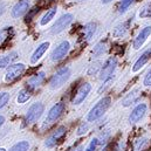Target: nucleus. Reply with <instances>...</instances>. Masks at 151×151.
Returning a JSON list of instances; mask_svg holds the SVG:
<instances>
[{
    "mask_svg": "<svg viewBox=\"0 0 151 151\" xmlns=\"http://www.w3.org/2000/svg\"><path fill=\"white\" fill-rule=\"evenodd\" d=\"M110 103H111L110 97H103V99H101L90 109V111L88 113V115H87V121L88 122H95L99 118H101L103 116V114L106 113L108 110V108L110 107Z\"/></svg>",
    "mask_w": 151,
    "mask_h": 151,
    "instance_id": "nucleus-1",
    "label": "nucleus"
},
{
    "mask_svg": "<svg viewBox=\"0 0 151 151\" xmlns=\"http://www.w3.org/2000/svg\"><path fill=\"white\" fill-rule=\"evenodd\" d=\"M69 77H70V69L68 67H63L52 76L49 86L52 89H59L69 80Z\"/></svg>",
    "mask_w": 151,
    "mask_h": 151,
    "instance_id": "nucleus-2",
    "label": "nucleus"
},
{
    "mask_svg": "<svg viewBox=\"0 0 151 151\" xmlns=\"http://www.w3.org/2000/svg\"><path fill=\"white\" fill-rule=\"evenodd\" d=\"M26 67L24 63H13L9 65V67L7 68L6 75H5V82H13L15 78H18L19 76L22 75V73L25 72Z\"/></svg>",
    "mask_w": 151,
    "mask_h": 151,
    "instance_id": "nucleus-3",
    "label": "nucleus"
},
{
    "mask_svg": "<svg viewBox=\"0 0 151 151\" xmlns=\"http://www.w3.org/2000/svg\"><path fill=\"white\" fill-rule=\"evenodd\" d=\"M72 21H73V14H70V13L63 14V15L60 17V18L56 20V22L53 25V27H52V33H53V34H59V33H61L62 31H65V29L72 24Z\"/></svg>",
    "mask_w": 151,
    "mask_h": 151,
    "instance_id": "nucleus-4",
    "label": "nucleus"
},
{
    "mask_svg": "<svg viewBox=\"0 0 151 151\" xmlns=\"http://www.w3.org/2000/svg\"><path fill=\"white\" fill-rule=\"evenodd\" d=\"M116 67H117V59H116L115 56H110V58L104 62V65H103L102 68H101V73H100L101 76H100V78H101L102 81H104V80L111 77L113 73L115 72V69H116Z\"/></svg>",
    "mask_w": 151,
    "mask_h": 151,
    "instance_id": "nucleus-5",
    "label": "nucleus"
},
{
    "mask_svg": "<svg viewBox=\"0 0 151 151\" xmlns=\"http://www.w3.org/2000/svg\"><path fill=\"white\" fill-rule=\"evenodd\" d=\"M45 110V107L42 103L40 102H37L34 104H32L27 111V115H26V121L28 123H35L39 118L41 117V115Z\"/></svg>",
    "mask_w": 151,
    "mask_h": 151,
    "instance_id": "nucleus-6",
    "label": "nucleus"
},
{
    "mask_svg": "<svg viewBox=\"0 0 151 151\" xmlns=\"http://www.w3.org/2000/svg\"><path fill=\"white\" fill-rule=\"evenodd\" d=\"M69 49H70V43L69 41H62L56 48H54V50L52 52V60L53 61H60L62 60L63 58L67 56V54L69 53Z\"/></svg>",
    "mask_w": 151,
    "mask_h": 151,
    "instance_id": "nucleus-7",
    "label": "nucleus"
},
{
    "mask_svg": "<svg viewBox=\"0 0 151 151\" xmlns=\"http://www.w3.org/2000/svg\"><path fill=\"white\" fill-rule=\"evenodd\" d=\"M65 108H66V106H65V103H62V102L56 103L55 106H53V108L49 110V113H48V115H47L45 122L48 123V124H52V123L56 122V121L61 117V115L63 114Z\"/></svg>",
    "mask_w": 151,
    "mask_h": 151,
    "instance_id": "nucleus-8",
    "label": "nucleus"
},
{
    "mask_svg": "<svg viewBox=\"0 0 151 151\" xmlns=\"http://www.w3.org/2000/svg\"><path fill=\"white\" fill-rule=\"evenodd\" d=\"M91 90V84L90 83H83L76 91V94L73 97V103L74 104H81L88 96V94Z\"/></svg>",
    "mask_w": 151,
    "mask_h": 151,
    "instance_id": "nucleus-9",
    "label": "nucleus"
},
{
    "mask_svg": "<svg viewBox=\"0 0 151 151\" xmlns=\"http://www.w3.org/2000/svg\"><path fill=\"white\" fill-rule=\"evenodd\" d=\"M151 35V26H145L143 29H141V32L138 33V35L135 38L134 40V42H132V47H134V49H139L143 45H144V42L148 40V38Z\"/></svg>",
    "mask_w": 151,
    "mask_h": 151,
    "instance_id": "nucleus-10",
    "label": "nucleus"
},
{
    "mask_svg": "<svg viewBox=\"0 0 151 151\" xmlns=\"http://www.w3.org/2000/svg\"><path fill=\"white\" fill-rule=\"evenodd\" d=\"M65 135H66V128H65V127H59V128L46 139L45 145H46L47 148H53V147H55L56 143H58Z\"/></svg>",
    "mask_w": 151,
    "mask_h": 151,
    "instance_id": "nucleus-11",
    "label": "nucleus"
},
{
    "mask_svg": "<svg viewBox=\"0 0 151 151\" xmlns=\"http://www.w3.org/2000/svg\"><path fill=\"white\" fill-rule=\"evenodd\" d=\"M147 109H148V106L145 103H139L138 106H136L129 116V122L130 123H137L138 121H141L147 113Z\"/></svg>",
    "mask_w": 151,
    "mask_h": 151,
    "instance_id": "nucleus-12",
    "label": "nucleus"
},
{
    "mask_svg": "<svg viewBox=\"0 0 151 151\" xmlns=\"http://www.w3.org/2000/svg\"><path fill=\"white\" fill-rule=\"evenodd\" d=\"M28 8H29V1L28 0H20L12 8V17L13 18H20L28 11Z\"/></svg>",
    "mask_w": 151,
    "mask_h": 151,
    "instance_id": "nucleus-13",
    "label": "nucleus"
},
{
    "mask_svg": "<svg viewBox=\"0 0 151 151\" xmlns=\"http://www.w3.org/2000/svg\"><path fill=\"white\" fill-rule=\"evenodd\" d=\"M151 59V48H148L147 50H144L142 53V55L137 59V61L134 63V67H132V72H138L139 69H142Z\"/></svg>",
    "mask_w": 151,
    "mask_h": 151,
    "instance_id": "nucleus-14",
    "label": "nucleus"
},
{
    "mask_svg": "<svg viewBox=\"0 0 151 151\" xmlns=\"http://www.w3.org/2000/svg\"><path fill=\"white\" fill-rule=\"evenodd\" d=\"M45 78H46V74L43 72H40V73L35 74L34 76H32L31 78H28L27 82H26V84H27L28 89H32L33 90V89H37L38 87H40L42 84V82L45 81Z\"/></svg>",
    "mask_w": 151,
    "mask_h": 151,
    "instance_id": "nucleus-15",
    "label": "nucleus"
},
{
    "mask_svg": "<svg viewBox=\"0 0 151 151\" xmlns=\"http://www.w3.org/2000/svg\"><path fill=\"white\" fill-rule=\"evenodd\" d=\"M49 42L48 41H46V42H42L41 45H39L38 48L34 50V53L32 54V58H31V62L32 63H37L39 60L43 56V54L47 52V49H48V47H49Z\"/></svg>",
    "mask_w": 151,
    "mask_h": 151,
    "instance_id": "nucleus-16",
    "label": "nucleus"
},
{
    "mask_svg": "<svg viewBox=\"0 0 151 151\" xmlns=\"http://www.w3.org/2000/svg\"><path fill=\"white\" fill-rule=\"evenodd\" d=\"M139 96H141V89H134V90H131V91L123 99L122 106H123V107H129V106H131L132 103H135V102L138 101Z\"/></svg>",
    "mask_w": 151,
    "mask_h": 151,
    "instance_id": "nucleus-17",
    "label": "nucleus"
},
{
    "mask_svg": "<svg viewBox=\"0 0 151 151\" xmlns=\"http://www.w3.org/2000/svg\"><path fill=\"white\" fill-rule=\"evenodd\" d=\"M18 58V54L17 52H12L7 55H4V56H0V69L1 68H6L8 67L9 65H12V62Z\"/></svg>",
    "mask_w": 151,
    "mask_h": 151,
    "instance_id": "nucleus-18",
    "label": "nucleus"
},
{
    "mask_svg": "<svg viewBox=\"0 0 151 151\" xmlns=\"http://www.w3.org/2000/svg\"><path fill=\"white\" fill-rule=\"evenodd\" d=\"M95 32H96V24L95 22H88L83 27V39L86 41H89L94 37Z\"/></svg>",
    "mask_w": 151,
    "mask_h": 151,
    "instance_id": "nucleus-19",
    "label": "nucleus"
},
{
    "mask_svg": "<svg viewBox=\"0 0 151 151\" xmlns=\"http://www.w3.org/2000/svg\"><path fill=\"white\" fill-rule=\"evenodd\" d=\"M129 25H130V20H128V21L122 22L121 25H118L115 28V31H114V37L115 38H122V37H124L125 33L129 29Z\"/></svg>",
    "mask_w": 151,
    "mask_h": 151,
    "instance_id": "nucleus-20",
    "label": "nucleus"
},
{
    "mask_svg": "<svg viewBox=\"0 0 151 151\" xmlns=\"http://www.w3.org/2000/svg\"><path fill=\"white\" fill-rule=\"evenodd\" d=\"M56 12H58V7H56V6H54V7L50 8L49 11H47V13H46V14L42 17V19L40 20V25H41V26H45V25H47L48 22H50V21L54 19Z\"/></svg>",
    "mask_w": 151,
    "mask_h": 151,
    "instance_id": "nucleus-21",
    "label": "nucleus"
},
{
    "mask_svg": "<svg viewBox=\"0 0 151 151\" xmlns=\"http://www.w3.org/2000/svg\"><path fill=\"white\" fill-rule=\"evenodd\" d=\"M13 34V29L12 27H5L0 31V47L5 43V41H7L9 37Z\"/></svg>",
    "mask_w": 151,
    "mask_h": 151,
    "instance_id": "nucleus-22",
    "label": "nucleus"
},
{
    "mask_svg": "<svg viewBox=\"0 0 151 151\" xmlns=\"http://www.w3.org/2000/svg\"><path fill=\"white\" fill-rule=\"evenodd\" d=\"M31 96L32 95H31V91L28 89H21L19 91V95H18V103H20V104L26 103L31 99Z\"/></svg>",
    "mask_w": 151,
    "mask_h": 151,
    "instance_id": "nucleus-23",
    "label": "nucleus"
},
{
    "mask_svg": "<svg viewBox=\"0 0 151 151\" xmlns=\"http://www.w3.org/2000/svg\"><path fill=\"white\" fill-rule=\"evenodd\" d=\"M28 149H29V143L27 141H21L19 143L14 144L9 149V151H28Z\"/></svg>",
    "mask_w": 151,
    "mask_h": 151,
    "instance_id": "nucleus-24",
    "label": "nucleus"
},
{
    "mask_svg": "<svg viewBox=\"0 0 151 151\" xmlns=\"http://www.w3.org/2000/svg\"><path fill=\"white\" fill-rule=\"evenodd\" d=\"M104 53H106V43H103V42H99L93 49V54L95 56H101Z\"/></svg>",
    "mask_w": 151,
    "mask_h": 151,
    "instance_id": "nucleus-25",
    "label": "nucleus"
},
{
    "mask_svg": "<svg viewBox=\"0 0 151 151\" xmlns=\"http://www.w3.org/2000/svg\"><path fill=\"white\" fill-rule=\"evenodd\" d=\"M134 1L135 0H122L121 1V4H119V7H118V12L122 14V13H125L128 9H129V7L134 4Z\"/></svg>",
    "mask_w": 151,
    "mask_h": 151,
    "instance_id": "nucleus-26",
    "label": "nucleus"
},
{
    "mask_svg": "<svg viewBox=\"0 0 151 151\" xmlns=\"http://www.w3.org/2000/svg\"><path fill=\"white\" fill-rule=\"evenodd\" d=\"M101 68V62L100 61H96V62H94L90 67H89V69H88V75H93V74H96L97 72H99V69Z\"/></svg>",
    "mask_w": 151,
    "mask_h": 151,
    "instance_id": "nucleus-27",
    "label": "nucleus"
},
{
    "mask_svg": "<svg viewBox=\"0 0 151 151\" xmlns=\"http://www.w3.org/2000/svg\"><path fill=\"white\" fill-rule=\"evenodd\" d=\"M9 101V94L8 93H0V109L4 108Z\"/></svg>",
    "mask_w": 151,
    "mask_h": 151,
    "instance_id": "nucleus-28",
    "label": "nucleus"
},
{
    "mask_svg": "<svg viewBox=\"0 0 151 151\" xmlns=\"http://www.w3.org/2000/svg\"><path fill=\"white\" fill-rule=\"evenodd\" d=\"M151 15V4H148L145 7H143L139 12V17L142 18H148Z\"/></svg>",
    "mask_w": 151,
    "mask_h": 151,
    "instance_id": "nucleus-29",
    "label": "nucleus"
},
{
    "mask_svg": "<svg viewBox=\"0 0 151 151\" xmlns=\"http://www.w3.org/2000/svg\"><path fill=\"white\" fill-rule=\"evenodd\" d=\"M99 144H100V141H99V138H96V137H95V138H93V139L90 141L89 145L87 147L86 151H95Z\"/></svg>",
    "mask_w": 151,
    "mask_h": 151,
    "instance_id": "nucleus-30",
    "label": "nucleus"
},
{
    "mask_svg": "<svg viewBox=\"0 0 151 151\" xmlns=\"http://www.w3.org/2000/svg\"><path fill=\"white\" fill-rule=\"evenodd\" d=\"M87 130H88V124L87 123H81L78 129H77V135L82 136V135H84L87 132Z\"/></svg>",
    "mask_w": 151,
    "mask_h": 151,
    "instance_id": "nucleus-31",
    "label": "nucleus"
},
{
    "mask_svg": "<svg viewBox=\"0 0 151 151\" xmlns=\"http://www.w3.org/2000/svg\"><path fill=\"white\" fill-rule=\"evenodd\" d=\"M143 84L147 87H151V68L149 69V72L147 73V75L143 80Z\"/></svg>",
    "mask_w": 151,
    "mask_h": 151,
    "instance_id": "nucleus-32",
    "label": "nucleus"
},
{
    "mask_svg": "<svg viewBox=\"0 0 151 151\" xmlns=\"http://www.w3.org/2000/svg\"><path fill=\"white\" fill-rule=\"evenodd\" d=\"M145 143H147V138H142V139H139V141L137 142L136 147H135V151H139L142 148H143V144H145Z\"/></svg>",
    "mask_w": 151,
    "mask_h": 151,
    "instance_id": "nucleus-33",
    "label": "nucleus"
},
{
    "mask_svg": "<svg viewBox=\"0 0 151 151\" xmlns=\"http://www.w3.org/2000/svg\"><path fill=\"white\" fill-rule=\"evenodd\" d=\"M83 150V147L82 145H77V147H73L70 149H68L67 151H82Z\"/></svg>",
    "mask_w": 151,
    "mask_h": 151,
    "instance_id": "nucleus-34",
    "label": "nucleus"
},
{
    "mask_svg": "<svg viewBox=\"0 0 151 151\" xmlns=\"http://www.w3.org/2000/svg\"><path fill=\"white\" fill-rule=\"evenodd\" d=\"M4 12H5V5H4L2 2H0V15H1Z\"/></svg>",
    "mask_w": 151,
    "mask_h": 151,
    "instance_id": "nucleus-35",
    "label": "nucleus"
},
{
    "mask_svg": "<svg viewBox=\"0 0 151 151\" xmlns=\"http://www.w3.org/2000/svg\"><path fill=\"white\" fill-rule=\"evenodd\" d=\"M111 149H113V145H111V144H109V145H107V147H106L102 151H113Z\"/></svg>",
    "mask_w": 151,
    "mask_h": 151,
    "instance_id": "nucleus-36",
    "label": "nucleus"
},
{
    "mask_svg": "<svg viewBox=\"0 0 151 151\" xmlns=\"http://www.w3.org/2000/svg\"><path fill=\"white\" fill-rule=\"evenodd\" d=\"M4 122H5V117H4V116H1V115H0V127H1V125H2V124H4Z\"/></svg>",
    "mask_w": 151,
    "mask_h": 151,
    "instance_id": "nucleus-37",
    "label": "nucleus"
},
{
    "mask_svg": "<svg viewBox=\"0 0 151 151\" xmlns=\"http://www.w3.org/2000/svg\"><path fill=\"white\" fill-rule=\"evenodd\" d=\"M111 1H113V0H101V2L104 4V5H106V4H109V2H111Z\"/></svg>",
    "mask_w": 151,
    "mask_h": 151,
    "instance_id": "nucleus-38",
    "label": "nucleus"
},
{
    "mask_svg": "<svg viewBox=\"0 0 151 151\" xmlns=\"http://www.w3.org/2000/svg\"><path fill=\"white\" fill-rule=\"evenodd\" d=\"M0 151H6V149H4V148H0Z\"/></svg>",
    "mask_w": 151,
    "mask_h": 151,
    "instance_id": "nucleus-39",
    "label": "nucleus"
},
{
    "mask_svg": "<svg viewBox=\"0 0 151 151\" xmlns=\"http://www.w3.org/2000/svg\"><path fill=\"white\" fill-rule=\"evenodd\" d=\"M77 1H86V0H77Z\"/></svg>",
    "mask_w": 151,
    "mask_h": 151,
    "instance_id": "nucleus-40",
    "label": "nucleus"
}]
</instances>
